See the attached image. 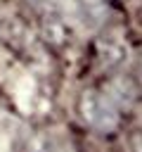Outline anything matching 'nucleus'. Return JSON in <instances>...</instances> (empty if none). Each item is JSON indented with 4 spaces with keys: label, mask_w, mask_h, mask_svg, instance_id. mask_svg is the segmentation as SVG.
<instances>
[{
    "label": "nucleus",
    "mask_w": 142,
    "mask_h": 152,
    "mask_svg": "<svg viewBox=\"0 0 142 152\" xmlns=\"http://www.w3.org/2000/svg\"><path fill=\"white\" fill-rule=\"evenodd\" d=\"M80 116L83 121H88L92 128L106 133L114 131L118 126V102L116 97H111L104 90H88L80 97Z\"/></svg>",
    "instance_id": "nucleus-1"
},
{
    "label": "nucleus",
    "mask_w": 142,
    "mask_h": 152,
    "mask_svg": "<svg viewBox=\"0 0 142 152\" xmlns=\"http://www.w3.org/2000/svg\"><path fill=\"white\" fill-rule=\"evenodd\" d=\"M135 152H142V138L135 140Z\"/></svg>",
    "instance_id": "nucleus-2"
}]
</instances>
